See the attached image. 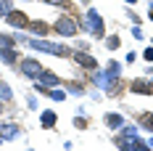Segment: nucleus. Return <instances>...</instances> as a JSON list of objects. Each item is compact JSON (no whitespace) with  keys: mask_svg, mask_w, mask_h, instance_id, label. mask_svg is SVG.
Instances as JSON below:
<instances>
[{"mask_svg":"<svg viewBox=\"0 0 153 151\" xmlns=\"http://www.w3.org/2000/svg\"><path fill=\"white\" fill-rule=\"evenodd\" d=\"M13 98V93H11V88L5 85V82H0V101H11Z\"/></svg>","mask_w":153,"mask_h":151,"instance_id":"12","label":"nucleus"},{"mask_svg":"<svg viewBox=\"0 0 153 151\" xmlns=\"http://www.w3.org/2000/svg\"><path fill=\"white\" fill-rule=\"evenodd\" d=\"M143 56H145V61H153V48H148V50H145Z\"/></svg>","mask_w":153,"mask_h":151,"instance_id":"21","label":"nucleus"},{"mask_svg":"<svg viewBox=\"0 0 153 151\" xmlns=\"http://www.w3.org/2000/svg\"><path fill=\"white\" fill-rule=\"evenodd\" d=\"M106 45H108V50H116V48L122 45V43H119V35H111V37L106 40Z\"/></svg>","mask_w":153,"mask_h":151,"instance_id":"15","label":"nucleus"},{"mask_svg":"<svg viewBox=\"0 0 153 151\" xmlns=\"http://www.w3.org/2000/svg\"><path fill=\"white\" fill-rule=\"evenodd\" d=\"M50 98H56V101H61V98H63V93H61V90H50Z\"/></svg>","mask_w":153,"mask_h":151,"instance_id":"20","label":"nucleus"},{"mask_svg":"<svg viewBox=\"0 0 153 151\" xmlns=\"http://www.w3.org/2000/svg\"><path fill=\"white\" fill-rule=\"evenodd\" d=\"M140 125H143L145 130H151V133H153V114H148V111L140 114Z\"/></svg>","mask_w":153,"mask_h":151,"instance_id":"11","label":"nucleus"},{"mask_svg":"<svg viewBox=\"0 0 153 151\" xmlns=\"http://www.w3.org/2000/svg\"><path fill=\"white\" fill-rule=\"evenodd\" d=\"M45 3H53V5H58V3H63V0H45Z\"/></svg>","mask_w":153,"mask_h":151,"instance_id":"22","label":"nucleus"},{"mask_svg":"<svg viewBox=\"0 0 153 151\" xmlns=\"http://www.w3.org/2000/svg\"><path fill=\"white\" fill-rule=\"evenodd\" d=\"M27 29L34 32V35H48V32H50V29H48V24H45V21H40V19H37V21H29Z\"/></svg>","mask_w":153,"mask_h":151,"instance_id":"8","label":"nucleus"},{"mask_svg":"<svg viewBox=\"0 0 153 151\" xmlns=\"http://www.w3.org/2000/svg\"><path fill=\"white\" fill-rule=\"evenodd\" d=\"M0 59L5 61V64H13L19 56H16V50H13V48H5V45H3V48H0Z\"/></svg>","mask_w":153,"mask_h":151,"instance_id":"9","label":"nucleus"},{"mask_svg":"<svg viewBox=\"0 0 153 151\" xmlns=\"http://www.w3.org/2000/svg\"><path fill=\"white\" fill-rule=\"evenodd\" d=\"M119 72H122V69H119V64H116V61H111V66H108V80H111V77L116 80V77H119Z\"/></svg>","mask_w":153,"mask_h":151,"instance_id":"16","label":"nucleus"},{"mask_svg":"<svg viewBox=\"0 0 153 151\" xmlns=\"http://www.w3.org/2000/svg\"><path fill=\"white\" fill-rule=\"evenodd\" d=\"M90 19H92V32H95V37H100V35H103V24H100V16L95 14V11H90Z\"/></svg>","mask_w":153,"mask_h":151,"instance_id":"10","label":"nucleus"},{"mask_svg":"<svg viewBox=\"0 0 153 151\" xmlns=\"http://www.w3.org/2000/svg\"><path fill=\"white\" fill-rule=\"evenodd\" d=\"M0 111H3V101H0Z\"/></svg>","mask_w":153,"mask_h":151,"instance_id":"26","label":"nucleus"},{"mask_svg":"<svg viewBox=\"0 0 153 151\" xmlns=\"http://www.w3.org/2000/svg\"><path fill=\"white\" fill-rule=\"evenodd\" d=\"M129 90L132 93H143V95H153V85L145 82V80H135V82L129 85Z\"/></svg>","mask_w":153,"mask_h":151,"instance_id":"5","label":"nucleus"},{"mask_svg":"<svg viewBox=\"0 0 153 151\" xmlns=\"http://www.w3.org/2000/svg\"><path fill=\"white\" fill-rule=\"evenodd\" d=\"M148 16H151V21H153V5H151V11H148Z\"/></svg>","mask_w":153,"mask_h":151,"instance_id":"23","label":"nucleus"},{"mask_svg":"<svg viewBox=\"0 0 153 151\" xmlns=\"http://www.w3.org/2000/svg\"><path fill=\"white\" fill-rule=\"evenodd\" d=\"M56 32L63 35V37H71V35L79 32V27H76V21L71 19V16H61V19L56 21Z\"/></svg>","mask_w":153,"mask_h":151,"instance_id":"1","label":"nucleus"},{"mask_svg":"<svg viewBox=\"0 0 153 151\" xmlns=\"http://www.w3.org/2000/svg\"><path fill=\"white\" fill-rule=\"evenodd\" d=\"M106 125L108 127H119L122 125V117L119 114H106Z\"/></svg>","mask_w":153,"mask_h":151,"instance_id":"13","label":"nucleus"},{"mask_svg":"<svg viewBox=\"0 0 153 151\" xmlns=\"http://www.w3.org/2000/svg\"><path fill=\"white\" fill-rule=\"evenodd\" d=\"M69 90L76 93V95H79V93H85V90H82V85H76V82H71V88H69Z\"/></svg>","mask_w":153,"mask_h":151,"instance_id":"19","label":"nucleus"},{"mask_svg":"<svg viewBox=\"0 0 153 151\" xmlns=\"http://www.w3.org/2000/svg\"><path fill=\"white\" fill-rule=\"evenodd\" d=\"M56 119H58V117H56L53 111H45V114H42V125H45V127H53Z\"/></svg>","mask_w":153,"mask_h":151,"instance_id":"14","label":"nucleus"},{"mask_svg":"<svg viewBox=\"0 0 153 151\" xmlns=\"http://www.w3.org/2000/svg\"><path fill=\"white\" fill-rule=\"evenodd\" d=\"M21 72H24L27 77H40L42 74V64H40L37 59H24L21 61Z\"/></svg>","mask_w":153,"mask_h":151,"instance_id":"4","label":"nucleus"},{"mask_svg":"<svg viewBox=\"0 0 153 151\" xmlns=\"http://www.w3.org/2000/svg\"><path fill=\"white\" fill-rule=\"evenodd\" d=\"M5 21H8L11 27H16V29H27V27H29V19H27L24 11H8V14H5Z\"/></svg>","mask_w":153,"mask_h":151,"instance_id":"2","label":"nucleus"},{"mask_svg":"<svg viewBox=\"0 0 153 151\" xmlns=\"http://www.w3.org/2000/svg\"><path fill=\"white\" fill-rule=\"evenodd\" d=\"M3 135L5 138H16V125H3Z\"/></svg>","mask_w":153,"mask_h":151,"instance_id":"17","label":"nucleus"},{"mask_svg":"<svg viewBox=\"0 0 153 151\" xmlns=\"http://www.w3.org/2000/svg\"><path fill=\"white\" fill-rule=\"evenodd\" d=\"M32 48H37V50H48V53H56V56H66L69 50L63 45H56V43H45V40H32L29 43Z\"/></svg>","mask_w":153,"mask_h":151,"instance_id":"3","label":"nucleus"},{"mask_svg":"<svg viewBox=\"0 0 153 151\" xmlns=\"http://www.w3.org/2000/svg\"><path fill=\"white\" fill-rule=\"evenodd\" d=\"M40 82H42V88H53V85H61V80L53 74V72H45V69H42V74H40Z\"/></svg>","mask_w":153,"mask_h":151,"instance_id":"7","label":"nucleus"},{"mask_svg":"<svg viewBox=\"0 0 153 151\" xmlns=\"http://www.w3.org/2000/svg\"><path fill=\"white\" fill-rule=\"evenodd\" d=\"M151 146H153V138H151Z\"/></svg>","mask_w":153,"mask_h":151,"instance_id":"27","label":"nucleus"},{"mask_svg":"<svg viewBox=\"0 0 153 151\" xmlns=\"http://www.w3.org/2000/svg\"><path fill=\"white\" fill-rule=\"evenodd\" d=\"M74 61L79 66H85V69H95L98 66V61L92 59V56H87V53H74Z\"/></svg>","mask_w":153,"mask_h":151,"instance_id":"6","label":"nucleus"},{"mask_svg":"<svg viewBox=\"0 0 153 151\" xmlns=\"http://www.w3.org/2000/svg\"><path fill=\"white\" fill-rule=\"evenodd\" d=\"M3 138H5V135H3V133H0V143H3Z\"/></svg>","mask_w":153,"mask_h":151,"instance_id":"24","label":"nucleus"},{"mask_svg":"<svg viewBox=\"0 0 153 151\" xmlns=\"http://www.w3.org/2000/svg\"><path fill=\"white\" fill-rule=\"evenodd\" d=\"M127 3H137V0H127Z\"/></svg>","mask_w":153,"mask_h":151,"instance_id":"25","label":"nucleus"},{"mask_svg":"<svg viewBox=\"0 0 153 151\" xmlns=\"http://www.w3.org/2000/svg\"><path fill=\"white\" fill-rule=\"evenodd\" d=\"M0 45H5V48H13V37H8V35H0Z\"/></svg>","mask_w":153,"mask_h":151,"instance_id":"18","label":"nucleus"}]
</instances>
